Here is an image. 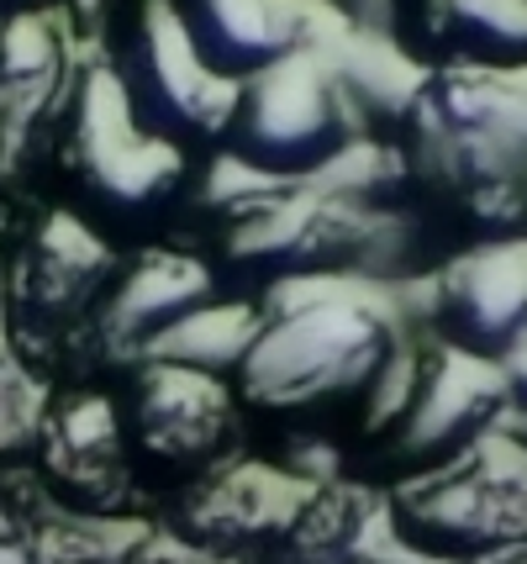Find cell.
<instances>
[{"label": "cell", "instance_id": "277c9868", "mask_svg": "<svg viewBox=\"0 0 527 564\" xmlns=\"http://www.w3.org/2000/svg\"><path fill=\"white\" fill-rule=\"evenodd\" d=\"M375 85L353 64H332L322 48L238 85L222 132L227 164L259 180H322L370 143Z\"/></svg>", "mask_w": 527, "mask_h": 564}, {"label": "cell", "instance_id": "8992f818", "mask_svg": "<svg viewBox=\"0 0 527 564\" xmlns=\"http://www.w3.org/2000/svg\"><path fill=\"white\" fill-rule=\"evenodd\" d=\"M506 422V365L475 359L438 338L411 348L396 401L370 433V459L396 486L453 465Z\"/></svg>", "mask_w": 527, "mask_h": 564}, {"label": "cell", "instance_id": "603a6c76", "mask_svg": "<svg viewBox=\"0 0 527 564\" xmlns=\"http://www.w3.org/2000/svg\"><path fill=\"white\" fill-rule=\"evenodd\" d=\"M0 312H6V253H0Z\"/></svg>", "mask_w": 527, "mask_h": 564}, {"label": "cell", "instance_id": "8fae6325", "mask_svg": "<svg viewBox=\"0 0 527 564\" xmlns=\"http://www.w3.org/2000/svg\"><path fill=\"white\" fill-rule=\"evenodd\" d=\"M311 491L317 486L290 475L279 459H227L201 480L179 486L169 528L206 554L264 564Z\"/></svg>", "mask_w": 527, "mask_h": 564}, {"label": "cell", "instance_id": "7a4b0ae2", "mask_svg": "<svg viewBox=\"0 0 527 564\" xmlns=\"http://www.w3.org/2000/svg\"><path fill=\"white\" fill-rule=\"evenodd\" d=\"M396 127L406 206L502 232L527 206V79L523 74L427 69L406 85Z\"/></svg>", "mask_w": 527, "mask_h": 564}, {"label": "cell", "instance_id": "7c38bea8", "mask_svg": "<svg viewBox=\"0 0 527 564\" xmlns=\"http://www.w3.org/2000/svg\"><path fill=\"white\" fill-rule=\"evenodd\" d=\"M427 327L438 344L506 365L527 344V238L480 243L432 274Z\"/></svg>", "mask_w": 527, "mask_h": 564}, {"label": "cell", "instance_id": "30bf717a", "mask_svg": "<svg viewBox=\"0 0 527 564\" xmlns=\"http://www.w3.org/2000/svg\"><path fill=\"white\" fill-rule=\"evenodd\" d=\"M222 295L201 259L190 248H149L132 253L117 274V285L96 312L85 344L75 354V369H138L149 359V348L175 333L190 312H201Z\"/></svg>", "mask_w": 527, "mask_h": 564}, {"label": "cell", "instance_id": "52a82bcc", "mask_svg": "<svg viewBox=\"0 0 527 564\" xmlns=\"http://www.w3.org/2000/svg\"><path fill=\"white\" fill-rule=\"evenodd\" d=\"M122 253L111 238L90 232L79 217L53 212L6 264V327L22 365L75 359L96 312L122 274Z\"/></svg>", "mask_w": 527, "mask_h": 564}, {"label": "cell", "instance_id": "2e32d148", "mask_svg": "<svg viewBox=\"0 0 527 564\" xmlns=\"http://www.w3.org/2000/svg\"><path fill=\"white\" fill-rule=\"evenodd\" d=\"M406 53L427 69L523 74L527 69V0H417Z\"/></svg>", "mask_w": 527, "mask_h": 564}, {"label": "cell", "instance_id": "ffe728a7", "mask_svg": "<svg viewBox=\"0 0 527 564\" xmlns=\"http://www.w3.org/2000/svg\"><path fill=\"white\" fill-rule=\"evenodd\" d=\"M101 564H179V560H169V554H153V549H138V543H127V549H117L111 560H101Z\"/></svg>", "mask_w": 527, "mask_h": 564}, {"label": "cell", "instance_id": "4fadbf2b", "mask_svg": "<svg viewBox=\"0 0 527 564\" xmlns=\"http://www.w3.org/2000/svg\"><path fill=\"white\" fill-rule=\"evenodd\" d=\"M164 6L190 58L232 90L322 48V26L306 0H164Z\"/></svg>", "mask_w": 527, "mask_h": 564}, {"label": "cell", "instance_id": "d6986e66", "mask_svg": "<svg viewBox=\"0 0 527 564\" xmlns=\"http://www.w3.org/2000/svg\"><path fill=\"white\" fill-rule=\"evenodd\" d=\"M502 433L527 443V344L506 359V422H502Z\"/></svg>", "mask_w": 527, "mask_h": 564}, {"label": "cell", "instance_id": "5b68a950", "mask_svg": "<svg viewBox=\"0 0 527 564\" xmlns=\"http://www.w3.org/2000/svg\"><path fill=\"white\" fill-rule=\"evenodd\" d=\"M396 539L422 564H480L527 543V443L491 433L453 465L391 491Z\"/></svg>", "mask_w": 527, "mask_h": 564}, {"label": "cell", "instance_id": "5bb4252c", "mask_svg": "<svg viewBox=\"0 0 527 564\" xmlns=\"http://www.w3.org/2000/svg\"><path fill=\"white\" fill-rule=\"evenodd\" d=\"M37 465L48 475V491L69 501L79 517L122 512L132 496V459H127L117 395H53L43 412V433H37Z\"/></svg>", "mask_w": 527, "mask_h": 564}, {"label": "cell", "instance_id": "9c48e42d", "mask_svg": "<svg viewBox=\"0 0 527 564\" xmlns=\"http://www.w3.org/2000/svg\"><path fill=\"white\" fill-rule=\"evenodd\" d=\"M122 438L127 459L169 475V480H201L206 469L232 459L238 443V395L227 380L196 375L175 365H138L122 375Z\"/></svg>", "mask_w": 527, "mask_h": 564}, {"label": "cell", "instance_id": "9a60e30c", "mask_svg": "<svg viewBox=\"0 0 527 564\" xmlns=\"http://www.w3.org/2000/svg\"><path fill=\"white\" fill-rule=\"evenodd\" d=\"M264 564H422L391 522V496L364 480H327L301 501Z\"/></svg>", "mask_w": 527, "mask_h": 564}, {"label": "cell", "instance_id": "ba28073f", "mask_svg": "<svg viewBox=\"0 0 527 564\" xmlns=\"http://www.w3.org/2000/svg\"><path fill=\"white\" fill-rule=\"evenodd\" d=\"M106 64H111V79H117L138 132H149L153 143L175 148L185 159L222 153V132L238 90L211 79L190 58L164 0H127L111 26Z\"/></svg>", "mask_w": 527, "mask_h": 564}, {"label": "cell", "instance_id": "7402d4cb", "mask_svg": "<svg viewBox=\"0 0 527 564\" xmlns=\"http://www.w3.org/2000/svg\"><path fill=\"white\" fill-rule=\"evenodd\" d=\"M480 564H527V543L523 549H506V554H496V560H480Z\"/></svg>", "mask_w": 527, "mask_h": 564}, {"label": "cell", "instance_id": "6da1fadb", "mask_svg": "<svg viewBox=\"0 0 527 564\" xmlns=\"http://www.w3.org/2000/svg\"><path fill=\"white\" fill-rule=\"evenodd\" d=\"M411 348L396 317L343 285H306L264 301L259 338L232 375L238 406L285 427V438L332 443V427L359 417L375 433L396 401Z\"/></svg>", "mask_w": 527, "mask_h": 564}, {"label": "cell", "instance_id": "ac0fdd59", "mask_svg": "<svg viewBox=\"0 0 527 564\" xmlns=\"http://www.w3.org/2000/svg\"><path fill=\"white\" fill-rule=\"evenodd\" d=\"M259 322H264V301H238V295H217L211 306L190 312L175 333H164L149 348L143 365H175V369H196L211 380H227L243 365L249 344L259 338Z\"/></svg>", "mask_w": 527, "mask_h": 564}, {"label": "cell", "instance_id": "e0dca14e", "mask_svg": "<svg viewBox=\"0 0 527 564\" xmlns=\"http://www.w3.org/2000/svg\"><path fill=\"white\" fill-rule=\"evenodd\" d=\"M75 74L48 11L0 17V148H26L37 127L53 138Z\"/></svg>", "mask_w": 527, "mask_h": 564}, {"label": "cell", "instance_id": "3957f363", "mask_svg": "<svg viewBox=\"0 0 527 564\" xmlns=\"http://www.w3.org/2000/svg\"><path fill=\"white\" fill-rule=\"evenodd\" d=\"M48 143L64 174V191L75 200L69 217H79L101 238L164 221L190 185V159L153 143L127 117V100L106 58L75 74Z\"/></svg>", "mask_w": 527, "mask_h": 564}, {"label": "cell", "instance_id": "44dd1931", "mask_svg": "<svg viewBox=\"0 0 527 564\" xmlns=\"http://www.w3.org/2000/svg\"><path fill=\"white\" fill-rule=\"evenodd\" d=\"M22 11H43V0H0V17H22Z\"/></svg>", "mask_w": 527, "mask_h": 564}]
</instances>
